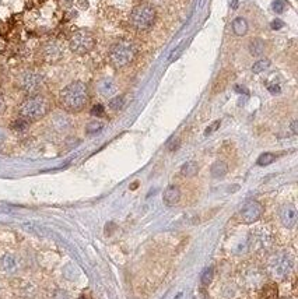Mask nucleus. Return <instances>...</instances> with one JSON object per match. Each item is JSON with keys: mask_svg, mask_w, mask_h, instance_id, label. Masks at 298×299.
Instances as JSON below:
<instances>
[{"mask_svg": "<svg viewBox=\"0 0 298 299\" xmlns=\"http://www.w3.org/2000/svg\"><path fill=\"white\" fill-rule=\"evenodd\" d=\"M90 92L83 81H73L59 92V104L69 113H79L88 104Z\"/></svg>", "mask_w": 298, "mask_h": 299, "instance_id": "f257e3e1", "label": "nucleus"}, {"mask_svg": "<svg viewBox=\"0 0 298 299\" xmlns=\"http://www.w3.org/2000/svg\"><path fill=\"white\" fill-rule=\"evenodd\" d=\"M50 111V102L48 98L42 97V95H30L21 102V105L18 108L20 118H23L28 122L40 121L42 118H45Z\"/></svg>", "mask_w": 298, "mask_h": 299, "instance_id": "f03ea898", "label": "nucleus"}, {"mask_svg": "<svg viewBox=\"0 0 298 299\" xmlns=\"http://www.w3.org/2000/svg\"><path fill=\"white\" fill-rule=\"evenodd\" d=\"M136 53H137V49L133 42L128 40L119 41L109 50V55H108L109 63L115 69H122L132 63L133 59L136 57Z\"/></svg>", "mask_w": 298, "mask_h": 299, "instance_id": "7ed1b4c3", "label": "nucleus"}, {"mask_svg": "<svg viewBox=\"0 0 298 299\" xmlns=\"http://www.w3.org/2000/svg\"><path fill=\"white\" fill-rule=\"evenodd\" d=\"M294 270V257L290 253H276L267 260V271L276 280H284Z\"/></svg>", "mask_w": 298, "mask_h": 299, "instance_id": "20e7f679", "label": "nucleus"}, {"mask_svg": "<svg viewBox=\"0 0 298 299\" xmlns=\"http://www.w3.org/2000/svg\"><path fill=\"white\" fill-rule=\"evenodd\" d=\"M94 46H95V38L87 30H77L69 38V48L75 55H79V56L90 53Z\"/></svg>", "mask_w": 298, "mask_h": 299, "instance_id": "39448f33", "label": "nucleus"}, {"mask_svg": "<svg viewBox=\"0 0 298 299\" xmlns=\"http://www.w3.org/2000/svg\"><path fill=\"white\" fill-rule=\"evenodd\" d=\"M156 21V10L150 4H140L136 8H133L132 14H130V23L132 25L139 30L144 31L149 30L151 25Z\"/></svg>", "mask_w": 298, "mask_h": 299, "instance_id": "423d86ee", "label": "nucleus"}, {"mask_svg": "<svg viewBox=\"0 0 298 299\" xmlns=\"http://www.w3.org/2000/svg\"><path fill=\"white\" fill-rule=\"evenodd\" d=\"M43 85V76L37 72H24L18 77V87L28 95H35Z\"/></svg>", "mask_w": 298, "mask_h": 299, "instance_id": "0eeeda50", "label": "nucleus"}, {"mask_svg": "<svg viewBox=\"0 0 298 299\" xmlns=\"http://www.w3.org/2000/svg\"><path fill=\"white\" fill-rule=\"evenodd\" d=\"M263 206L262 203L256 202V200H251V202L245 203L242 210L240 213V218L244 224H254L260 219L263 215Z\"/></svg>", "mask_w": 298, "mask_h": 299, "instance_id": "6e6552de", "label": "nucleus"}, {"mask_svg": "<svg viewBox=\"0 0 298 299\" xmlns=\"http://www.w3.org/2000/svg\"><path fill=\"white\" fill-rule=\"evenodd\" d=\"M0 270L6 275H17L21 270V260L16 253H4L0 259Z\"/></svg>", "mask_w": 298, "mask_h": 299, "instance_id": "1a4fd4ad", "label": "nucleus"}, {"mask_svg": "<svg viewBox=\"0 0 298 299\" xmlns=\"http://www.w3.org/2000/svg\"><path fill=\"white\" fill-rule=\"evenodd\" d=\"M279 218H280V222L283 224L284 228L287 229H293L296 224H297V209L294 204H284L280 207L279 210Z\"/></svg>", "mask_w": 298, "mask_h": 299, "instance_id": "9d476101", "label": "nucleus"}, {"mask_svg": "<svg viewBox=\"0 0 298 299\" xmlns=\"http://www.w3.org/2000/svg\"><path fill=\"white\" fill-rule=\"evenodd\" d=\"M62 56H63V45L58 41L48 42L42 48V57L48 62H58Z\"/></svg>", "mask_w": 298, "mask_h": 299, "instance_id": "9b49d317", "label": "nucleus"}, {"mask_svg": "<svg viewBox=\"0 0 298 299\" xmlns=\"http://www.w3.org/2000/svg\"><path fill=\"white\" fill-rule=\"evenodd\" d=\"M118 91V85L114 79L111 77H104L97 83V92L101 97L112 98Z\"/></svg>", "mask_w": 298, "mask_h": 299, "instance_id": "f8f14e48", "label": "nucleus"}, {"mask_svg": "<svg viewBox=\"0 0 298 299\" xmlns=\"http://www.w3.org/2000/svg\"><path fill=\"white\" fill-rule=\"evenodd\" d=\"M181 200V189L176 186V185H170L164 190L163 194V202L168 207H174Z\"/></svg>", "mask_w": 298, "mask_h": 299, "instance_id": "ddd939ff", "label": "nucleus"}, {"mask_svg": "<svg viewBox=\"0 0 298 299\" xmlns=\"http://www.w3.org/2000/svg\"><path fill=\"white\" fill-rule=\"evenodd\" d=\"M244 281H245V284L248 285L249 288H256L263 281V275H262V273L259 270L254 268V270H249V271L245 273Z\"/></svg>", "mask_w": 298, "mask_h": 299, "instance_id": "4468645a", "label": "nucleus"}, {"mask_svg": "<svg viewBox=\"0 0 298 299\" xmlns=\"http://www.w3.org/2000/svg\"><path fill=\"white\" fill-rule=\"evenodd\" d=\"M232 33L234 35H237V37H244L245 34L248 33V21L244 18V17H237V18H234V21H232Z\"/></svg>", "mask_w": 298, "mask_h": 299, "instance_id": "2eb2a0df", "label": "nucleus"}, {"mask_svg": "<svg viewBox=\"0 0 298 299\" xmlns=\"http://www.w3.org/2000/svg\"><path fill=\"white\" fill-rule=\"evenodd\" d=\"M265 41L260 40V38H254V40L249 42V53L252 56H262L263 52H265Z\"/></svg>", "mask_w": 298, "mask_h": 299, "instance_id": "dca6fc26", "label": "nucleus"}, {"mask_svg": "<svg viewBox=\"0 0 298 299\" xmlns=\"http://www.w3.org/2000/svg\"><path fill=\"white\" fill-rule=\"evenodd\" d=\"M227 172H228V165L224 161H215L210 168V173L214 179L224 178L227 175Z\"/></svg>", "mask_w": 298, "mask_h": 299, "instance_id": "f3484780", "label": "nucleus"}, {"mask_svg": "<svg viewBox=\"0 0 298 299\" xmlns=\"http://www.w3.org/2000/svg\"><path fill=\"white\" fill-rule=\"evenodd\" d=\"M199 172V165L198 162L195 161H188L183 164L181 167V175L185 178H193L196 176Z\"/></svg>", "mask_w": 298, "mask_h": 299, "instance_id": "a211bd4d", "label": "nucleus"}, {"mask_svg": "<svg viewBox=\"0 0 298 299\" xmlns=\"http://www.w3.org/2000/svg\"><path fill=\"white\" fill-rule=\"evenodd\" d=\"M279 291H277V285L276 284H265L262 287L260 291V299H277Z\"/></svg>", "mask_w": 298, "mask_h": 299, "instance_id": "6ab92c4d", "label": "nucleus"}, {"mask_svg": "<svg viewBox=\"0 0 298 299\" xmlns=\"http://www.w3.org/2000/svg\"><path fill=\"white\" fill-rule=\"evenodd\" d=\"M102 128H104V123H102V122L92 121L85 126V133L90 134V136H91V134H97L98 131L102 130Z\"/></svg>", "mask_w": 298, "mask_h": 299, "instance_id": "aec40b11", "label": "nucleus"}, {"mask_svg": "<svg viewBox=\"0 0 298 299\" xmlns=\"http://www.w3.org/2000/svg\"><path fill=\"white\" fill-rule=\"evenodd\" d=\"M269 66H270V60H269V59H260V60H257V62L254 63V66H252V72L255 74L262 73V72H265Z\"/></svg>", "mask_w": 298, "mask_h": 299, "instance_id": "412c9836", "label": "nucleus"}, {"mask_svg": "<svg viewBox=\"0 0 298 299\" xmlns=\"http://www.w3.org/2000/svg\"><path fill=\"white\" fill-rule=\"evenodd\" d=\"M276 161V155L273 153H263L259 158H257V165L260 167H267L270 164Z\"/></svg>", "mask_w": 298, "mask_h": 299, "instance_id": "4be33fe9", "label": "nucleus"}, {"mask_svg": "<svg viewBox=\"0 0 298 299\" xmlns=\"http://www.w3.org/2000/svg\"><path fill=\"white\" fill-rule=\"evenodd\" d=\"M124 105H125V98L122 97V95L111 98V101H109V108H111V109H114V111H119V109H122Z\"/></svg>", "mask_w": 298, "mask_h": 299, "instance_id": "5701e85b", "label": "nucleus"}, {"mask_svg": "<svg viewBox=\"0 0 298 299\" xmlns=\"http://www.w3.org/2000/svg\"><path fill=\"white\" fill-rule=\"evenodd\" d=\"M28 126H30V122L25 121V119H23V118H20V119L14 121L13 122V125H11L13 130H16V131H24V130H27Z\"/></svg>", "mask_w": 298, "mask_h": 299, "instance_id": "b1692460", "label": "nucleus"}, {"mask_svg": "<svg viewBox=\"0 0 298 299\" xmlns=\"http://www.w3.org/2000/svg\"><path fill=\"white\" fill-rule=\"evenodd\" d=\"M213 274H214L213 267H207L206 270L203 271V274H202V284L203 285H209V284L212 283V280H213Z\"/></svg>", "mask_w": 298, "mask_h": 299, "instance_id": "393cba45", "label": "nucleus"}, {"mask_svg": "<svg viewBox=\"0 0 298 299\" xmlns=\"http://www.w3.org/2000/svg\"><path fill=\"white\" fill-rule=\"evenodd\" d=\"M272 8H273L274 13L282 14L283 11L286 10V1L284 0H274L273 4H272Z\"/></svg>", "mask_w": 298, "mask_h": 299, "instance_id": "a878e982", "label": "nucleus"}, {"mask_svg": "<svg viewBox=\"0 0 298 299\" xmlns=\"http://www.w3.org/2000/svg\"><path fill=\"white\" fill-rule=\"evenodd\" d=\"M104 113H105V109H104V106L102 105H94L91 108V115L92 116H97V118H99V116H104Z\"/></svg>", "mask_w": 298, "mask_h": 299, "instance_id": "bb28decb", "label": "nucleus"}, {"mask_svg": "<svg viewBox=\"0 0 298 299\" xmlns=\"http://www.w3.org/2000/svg\"><path fill=\"white\" fill-rule=\"evenodd\" d=\"M53 123H55V126L56 128H62V129H65L67 126V119L66 118H63V116H56V119L53 121Z\"/></svg>", "mask_w": 298, "mask_h": 299, "instance_id": "cd10ccee", "label": "nucleus"}, {"mask_svg": "<svg viewBox=\"0 0 298 299\" xmlns=\"http://www.w3.org/2000/svg\"><path fill=\"white\" fill-rule=\"evenodd\" d=\"M283 27H284V23H283L282 20H279V18H277V20H273V21H272V24H270V28L274 30V31L280 30V28H283Z\"/></svg>", "mask_w": 298, "mask_h": 299, "instance_id": "c85d7f7f", "label": "nucleus"}, {"mask_svg": "<svg viewBox=\"0 0 298 299\" xmlns=\"http://www.w3.org/2000/svg\"><path fill=\"white\" fill-rule=\"evenodd\" d=\"M53 299H70L69 298V294L65 291H58L53 295Z\"/></svg>", "mask_w": 298, "mask_h": 299, "instance_id": "c756f323", "label": "nucleus"}, {"mask_svg": "<svg viewBox=\"0 0 298 299\" xmlns=\"http://www.w3.org/2000/svg\"><path fill=\"white\" fill-rule=\"evenodd\" d=\"M6 99L3 97V94H0V115H3L6 111Z\"/></svg>", "mask_w": 298, "mask_h": 299, "instance_id": "7c9ffc66", "label": "nucleus"}, {"mask_svg": "<svg viewBox=\"0 0 298 299\" xmlns=\"http://www.w3.org/2000/svg\"><path fill=\"white\" fill-rule=\"evenodd\" d=\"M218 126H220V121L214 122V123H213V125H212L210 128H207V129H206V134H210V133H213V131H214V130L217 129Z\"/></svg>", "mask_w": 298, "mask_h": 299, "instance_id": "2f4dec72", "label": "nucleus"}, {"mask_svg": "<svg viewBox=\"0 0 298 299\" xmlns=\"http://www.w3.org/2000/svg\"><path fill=\"white\" fill-rule=\"evenodd\" d=\"M269 91H270L272 94H279V92H280V87H279V85H270V87H269Z\"/></svg>", "mask_w": 298, "mask_h": 299, "instance_id": "473e14b6", "label": "nucleus"}, {"mask_svg": "<svg viewBox=\"0 0 298 299\" xmlns=\"http://www.w3.org/2000/svg\"><path fill=\"white\" fill-rule=\"evenodd\" d=\"M291 130H293V133L296 134L297 133V121H294L291 123Z\"/></svg>", "mask_w": 298, "mask_h": 299, "instance_id": "72a5a7b5", "label": "nucleus"}, {"mask_svg": "<svg viewBox=\"0 0 298 299\" xmlns=\"http://www.w3.org/2000/svg\"><path fill=\"white\" fill-rule=\"evenodd\" d=\"M232 7H234V8L238 7V0H234V3H232Z\"/></svg>", "mask_w": 298, "mask_h": 299, "instance_id": "f704fd0d", "label": "nucleus"}, {"mask_svg": "<svg viewBox=\"0 0 298 299\" xmlns=\"http://www.w3.org/2000/svg\"><path fill=\"white\" fill-rule=\"evenodd\" d=\"M79 299H85V298H84V297H82V298H79Z\"/></svg>", "mask_w": 298, "mask_h": 299, "instance_id": "c9c22d12", "label": "nucleus"}, {"mask_svg": "<svg viewBox=\"0 0 298 299\" xmlns=\"http://www.w3.org/2000/svg\"><path fill=\"white\" fill-rule=\"evenodd\" d=\"M284 299H294V298H284Z\"/></svg>", "mask_w": 298, "mask_h": 299, "instance_id": "e433bc0d", "label": "nucleus"}]
</instances>
